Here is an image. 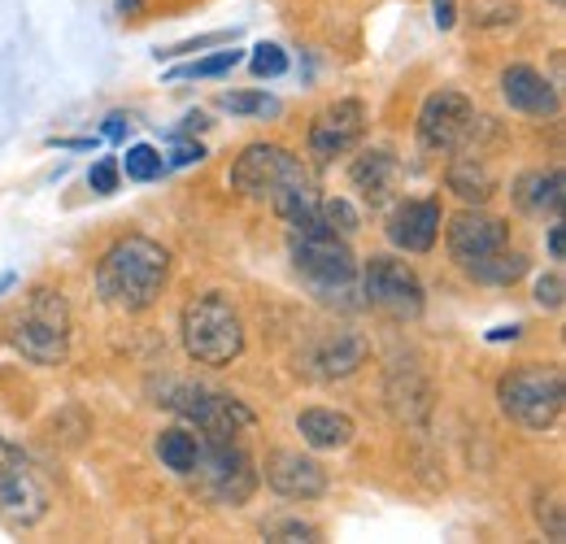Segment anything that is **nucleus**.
Returning <instances> with one entry per match:
<instances>
[{"instance_id":"nucleus-1","label":"nucleus","mask_w":566,"mask_h":544,"mask_svg":"<svg viewBox=\"0 0 566 544\" xmlns=\"http://www.w3.org/2000/svg\"><path fill=\"white\" fill-rule=\"evenodd\" d=\"M231 188L253 197V201H266L283 218L287 231H310L323 222L318 213V192L310 184V170L301 166V157L283 144L271 139H253L240 148V157L231 161L227 170Z\"/></svg>"},{"instance_id":"nucleus-2","label":"nucleus","mask_w":566,"mask_h":544,"mask_svg":"<svg viewBox=\"0 0 566 544\" xmlns=\"http://www.w3.org/2000/svg\"><path fill=\"white\" fill-rule=\"evenodd\" d=\"M170 279V249L153 236H118L96 262V296L118 314H144L157 305Z\"/></svg>"},{"instance_id":"nucleus-3","label":"nucleus","mask_w":566,"mask_h":544,"mask_svg":"<svg viewBox=\"0 0 566 544\" xmlns=\"http://www.w3.org/2000/svg\"><path fill=\"white\" fill-rule=\"evenodd\" d=\"M287 258L296 279L323 301V305H345L354 310L345 296L357 292V258L345 236H336L327 222L310 227V231H287Z\"/></svg>"},{"instance_id":"nucleus-4","label":"nucleus","mask_w":566,"mask_h":544,"mask_svg":"<svg viewBox=\"0 0 566 544\" xmlns=\"http://www.w3.org/2000/svg\"><path fill=\"white\" fill-rule=\"evenodd\" d=\"M566 379L563 366L554 362H527L501 375L496 384V406L510 422H518L523 431H549L563 418Z\"/></svg>"},{"instance_id":"nucleus-5","label":"nucleus","mask_w":566,"mask_h":544,"mask_svg":"<svg viewBox=\"0 0 566 544\" xmlns=\"http://www.w3.org/2000/svg\"><path fill=\"white\" fill-rule=\"evenodd\" d=\"M184 353L197 366H231L244 353V323L222 292H201L179 314Z\"/></svg>"},{"instance_id":"nucleus-6","label":"nucleus","mask_w":566,"mask_h":544,"mask_svg":"<svg viewBox=\"0 0 566 544\" xmlns=\"http://www.w3.org/2000/svg\"><path fill=\"white\" fill-rule=\"evenodd\" d=\"M9 344L31 366H62L71 353V305L57 287H31L27 305L9 323Z\"/></svg>"},{"instance_id":"nucleus-7","label":"nucleus","mask_w":566,"mask_h":544,"mask_svg":"<svg viewBox=\"0 0 566 544\" xmlns=\"http://www.w3.org/2000/svg\"><path fill=\"white\" fill-rule=\"evenodd\" d=\"M357 274H361V296H366L361 305H370L397 323H415L423 314V283H419L410 262H401L392 253H375Z\"/></svg>"},{"instance_id":"nucleus-8","label":"nucleus","mask_w":566,"mask_h":544,"mask_svg":"<svg viewBox=\"0 0 566 544\" xmlns=\"http://www.w3.org/2000/svg\"><path fill=\"white\" fill-rule=\"evenodd\" d=\"M197 479H201L206 496L218 501V505H249L258 483H262L253 458L244 453V444L235 436H206V453H201Z\"/></svg>"},{"instance_id":"nucleus-9","label":"nucleus","mask_w":566,"mask_h":544,"mask_svg":"<svg viewBox=\"0 0 566 544\" xmlns=\"http://www.w3.org/2000/svg\"><path fill=\"white\" fill-rule=\"evenodd\" d=\"M157 406L175 409L179 418H188L201 436H240L253 427V409L227 393H213L206 384H166Z\"/></svg>"},{"instance_id":"nucleus-10","label":"nucleus","mask_w":566,"mask_h":544,"mask_svg":"<svg viewBox=\"0 0 566 544\" xmlns=\"http://www.w3.org/2000/svg\"><path fill=\"white\" fill-rule=\"evenodd\" d=\"M475 123H480L475 101L458 87H440L419 109V144H423V153H440V157L462 153L475 136Z\"/></svg>"},{"instance_id":"nucleus-11","label":"nucleus","mask_w":566,"mask_h":544,"mask_svg":"<svg viewBox=\"0 0 566 544\" xmlns=\"http://www.w3.org/2000/svg\"><path fill=\"white\" fill-rule=\"evenodd\" d=\"M0 514L9 519V527H35L49 514V488L40 483L27 453L4 436H0Z\"/></svg>"},{"instance_id":"nucleus-12","label":"nucleus","mask_w":566,"mask_h":544,"mask_svg":"<svg viewBox=\"0 0 566 544\" xmlns=\"http://www.w3.org/2000/svg\"><path fill=\"white\" fill-rule=\"evenodd\" d=\"M361 136H366V105L345 96V101H332L327 109L314 114V123L305 132V148H310V157L318 166H327V161L354 153Z\"/></svg>"},{"instance_id":"nucleus-13","label":"nucleus","mask_w":566,"mask_h":544,"mask_svg":"<svg viewBox=\"0 0 566 544\" xmlns=\"http://www.w3.org/2000/svg\"><path fill=\"white\" fill-rule=\"evenodd\" d=\"M444 244H449V258L458 266H471V262H484L501 253L510 244V222L489 213L484 205H467L462 213L449 218L444 227Z\"/></svg>"},{"instance_id":"nucleus-14","label":"nucleus","mask_w":566,"mask_h":544,"mask_svg":"<svg viewBox=\"0 0 566 544\" xmlns=\"http://www.w3.org/2000/svg\"><path fill=\"white\" fill-rule=\"evenodd\" d=\"M440 227H444L440 197H410V201L392 205L384 231H388V244L401 253H431L440 240Z\"/></svg>"},{"instance_id":"nucleus-15","label":"nucleus","mask_w":566,"mask_h":544,"mask_svg":"<svg viewBox=\"0 0 566 544\" xmlns=\"http://www.w3.org/2000/svg\"><path fill=\"white\" fill-rule=\"evenodd\" d=\"M258 475L271 483V492H280L287 501H318L327 492L323 462L310 458V453H301V449H275Z\"/></svg>"},{"instance_id":"nucleus-16","label":"nucleus","mask_w":566,"mask_h":544,"mask_svg":"<svg viewBox=\"0 0 566 544\" xmlns=\"http://www.w3.org/2000/svg\"><path fill=\"white\" fill-rule=\"evenodd\" d=\"M501 101H505L514 114H527V118H554V114L563 109L558 87H554L536 66H523V62L501 70Z\"/></svg>"},{"instance_id":"nucleus-17","label":"nucleus","mask_w":566,"mask_h":544,"mask_svg":"<svg viewBox=\"0 0 566 544\" xmlns=\"http://www.w3.org/2000/svg\"><path fill=\"white\" fill-rule=\"evenodd\" d=\"M349 184L361 192V201L370 205V209L388 205L392 192H397V184H401V161H397V153H392V148H366L354 166H349Z\"/></svg>"},{"instance_id":"nucleus-18","label":"nucleus","mask_w":566,"mask_h":544,"mask_svg":"<svg viewBox=\"0 0 566 544\" xmlns=\"http://www.w3.org/2000/svg\"><path fill=\"white\" fill-rule=\"evenodd\" d=\"M510 197L518 205V213L527 218H558L563 213V170H523L510 188Z\"/></svg>"},{"instance_id":"nucleus-19","label":"nucleus","mask_w":566,"mask_h":544,"mask_svg":"<svg viewBox=\"0 0 566 544\" xmlns=\"http://www.w3.org/2000/svg\"><path fill=\"white\" fill-rule=\"evenodd\" d=\"M296 431H301V440L310 444V449H318V453H332V449H349L357 436L354 418L349 414H340V409H301L296 414Z\"/></svg>"},{"instance_id":"nucleus-20","label":"nucleus","mask_w":566,"mask_h":544,"mask_svg":"<svg viewBox=\"0 0 566 544\" xmlns=\"http://www.w3.org/2000/svg\"><path fill=\"white\" fill-rule=\"evenodd\" d=\"M366 357H370V341L361 332H336L314 348V366L323 379H349L366 366Z\"/></svg>"},{"instance_id":"nucleus-21","label":"nucleus","mask_w":566,"mask_h":544,"mask_svg":"<svg viewBox=\"0 0 566 544\" xmlns=\"http://www.w3.org/2000/svg\"><path fill=\"white\" fill-rule=\"evenodd\" d=\"M153 453H157V462H161L170 475L192 479L197 467H201V453H206V436L192 431V427H166V431H157Z\"/></svg>"},{"instance_id":"nucleus-22","label":"nucleus","mask_w":566,"mask_h":544,"mask_svg":"<svg viewBox=\"0 0 566 544\" xmlns=\"http://www.w3.org/2000/svg\"><path fill=\"white\" fill-rule=\"evenodd\" d=\"M444 188L462 205H489L496 197V170L484 157H458L444 170Z\"/></svg>"},{"instance_id":"nucleus-23","label":"nucleus","mask_w":566,"mask_h":544,"mask_svg":"<svg viewBox=\"0 0 566 544\" xmlns=\"http://www.w3.org/2000/svg\"><path fill=\"white\" fill-rule=\"evenodd\" d=\"M462 271L471 274L475 283H484V287H510V283H518L523 274L532 271V262L523 258V253H514L510 244L493 253V258H484V262H471V266H462Z\"/></svg>"},{"instance_id":"nucleus-24","label":"nucleus","mask_w":566,"mask_h":544,"mask_svg":"<svg viewBox=\"0 0 566 544\" xmlns=\"http://www.w3.org/2000/svg\"><path fill=\"white\" fill-rule=\"evenodd\" d=\"M218 109H227L235 118H280L283 101L271 96L266 87H258V92H222L218 96Z\"/></svg>"},{"instance_id":"nucleus-25","label":"nucleus","mask_w":566,"mask_h":544,"mask_svg":"<svg viewBox=\"0 0 566 544\" xmlns=\"http://www.w3.org/2000/svg\"><path fill=\"white\" fill-rule=\"evenodd\" d=\"M240 62H244V53H240L235 44H222V49H218V53H210V57H197V62L175 66L166 79H222V74H231Z\"/></svg>"},{"instance_id":"nucleus-26","label":"nucleus","mask_w":566,"mask_h":544,"mask_svg":"<svg viewBox=\"0 0 566 544\" xmlns=\"http://www.w3.org/2000/svg\"><path fill=\"white\" fill-rule=\"evenodd\" d=\"M118 170H123L132 184H153V179L166 175V157H161L153 144H132L127 157L118 161Z\"/></svg>"},{"instance_id":"nucleus-27","label":"nucleus","mask_w":566,"mask_h":544,"mask_svg":"<svg viewBox=\"0 0 566 544\" xmlns=\"http://www.w3.org/2000/svg\"><path fill=\"white\" fill-rule=\"evenodd\" d=\"M523 18L518 0H471V22L475 27H514Z\"/></svg>"},{"instance_id":"nucleus-28","label":"nucleus","mask_w":566,"mask_h":544,"mask_svg":"<svg viewBox=\"0 0 566 544\" xmlns=\"http://www.w3.org/2000/svg\"><path fill=\"white\" fill-rule=\"evenodd\" d=\"M235 27L231 31H210V35H197V40H179V44H170V49H157L153 57L157 62H175V57H188V53H206V49H222V44H235Z\"/></svg>"},{"instance_id":"nucleus-29","label":"nucleus","mask_w":566,"mask_h":544,"mask_svg":"<svg viewBox=\"0 0 566 544\" xmlns=\"http://www.w3.org/2000/svg\"><path fill=\"white\" fill-rule=\"evenodd\" d=\"M318 213H323V222H327L336 236H345V240L361 231V213H357L345 197H327V201H318Z\"/></svg>"},{"instance_id":"nucleus-30","label":"nucleus","mask_w":566,"mask_h":544,"mask_svg":"<svg viewBox=\"0 0 566 544\" xmlns=\"http://www.w3.org/2000/svg\"><path fill=\"white\" fill-rule=\"evenodd\" d=\"M287 53H283L280 44H271V40H262L253 53H249V70H253V79H283L287 74Z\"/></svg>"},{"instance_id":"nucleus-31","label":"nucleus","mask_w":566,"mask_h":544,"mask_svg":"<svg viewBox=\"0 0 566 544\" xmlns=\"http://www.w3.org/2000/svg\"><path fill=\"white\" fill-rule=\"evenodd\" d=\"M118 184H123L118 157H96V161L87 166V188H92L96 197H114V192H118Z\"/></svg>"},{"instance_id":"nucleus-32","label":"nucleus","mask_w":566,"mask_h":544,"mask_svg":"<svg viewBox=\"0 0 566 544\" xmlns=\"http://www.w3.org/2000/svg\"><path fill=\"white\" fill-rule=\"evenodd\" d=\"M206 161V144H197L192 136H170V153H166V170H184V166H201Z\"/></svg>"},{"instance_id":"nucleus-33","label":"nucleus","mask_w":566,"mask_h":544,"mask_svg":"<svg viewBox=\"0 0 566 544\" xmlns=\"http://www.w3.org/2000/svg\"><path fill=\"white\" fill-rule=\"evenodd\" d=\"M536 527L549 536V541H563L566 527H563V501L549 492V496H541L536 501Z\"/></svg>"},{"instance_id":"nucleus-34","label":"nucleus","mask_w":566,"mask_h":544,"mask_svg":"<svg viewBox=\"0 0 566 544\" xmlns=\"http://www.w3.org/2000/svg\"><path fill=\"white\" fill-rule=\"evenodd\" d=\"M262 536L266 541H318V527L301 519H275V523H262Z\"/></svg>"},{"instance_id":"nucleus-35","label":"nucleus","mask_w":566,"mask_h":544,"mask_svg":"<svg viewBox=\"0 0 566 544\" xmlns=\"http://www.w3.org/2000/svg\"><path fill=\"white\" fill-rule=\"evenodd\" d=\"M563 296H566V283H563V274L554 271V274H541L536 279V287H532V301L541 305V310H563Z\"/></svg>"},{"instance_id":"nucleus-36","label":"nucleus","mask_w":566,"mask_h":544,"mask_svg":"<svg viewBox=\"0 0 566 544\" xmlns=\"http://www.w3.org/2000/svg\"><path fill=\"white\" fill-rule=\"evenodd\" d=\"M127 136H132V118H127L123 109H114V114L105 118V127H101V139H109V144H123Z\"/></svg>"},{"instance_id":"nucleus-37","label":"nucleus","mask_w":566,"mask_h":544,"mask_svg":"<svg viewBox=\"0 0 566 544\" xmlns=\"http://www.w3.org/2000/svg\"><path fill=\"white\" fill-rule=\"evenodd\" d=\"M431 22L440 31H453L458 27V0H431Z\"/></svg>"},{"instance_id":"nucleus-38","label":"nucleus","mask_w":566,"mask_h":544,"mask_svg":"<svg viewBox=\"0 0 566 544\" xmlns=\"http://www.w3.org/2000/svg\"><path fill=\"white\" fill-rule=\"evenodd\" d=\"M49 144H53V148H66V153H92V148H96L101 139H96V136H87V139H71V136L57 139V136H53Z\"/></svg>"},{"instance_id":"nucleus-39","label":"nucleus","mask_w":566,"mask_h":544,"mask_svg":"<svg viewBox=\"0 0 566 544\" xmlns=\"http://www.w3.org/2000/svg\"><path fill=\"white\" fill-rule=\"evenodd\" d=\"M566 253V236H563V222L554 218V227H549V262H563Z\"/></svg>"},{"instance_id":"nucleus-40","label":"nucleus","mask_w":566,"mask_h":544,"mask_svg":"<svg viewBox=\"0 0 566 544\" xmlns=\"http://www.w3.org/2000/svg\"><path fill=\"white\" fill-rule=\"evenodd\" d=\"M210 127V118L201 114V109H192L188 118H184V127H179V136H192V132H206Z\"/></svg>"},{"instance_id":"nucleus-41","label":"nucleus","mask_w":566,"mask_h":544,"mask_svg":"<svg viewBox=\"0 0 566 544\" xmlns=\"http://www.w3.org/2000/svg\"><path fill=\"white\" fill-rule=\"evenodd\" d=\"M518 336H523V327H518V323H510V327H493V332H489V344L518 341Z\"/></svg>"},{"instance_id":"nucleus-42","label":"nucleus","mask_w":566,"mask_h":544,"mask_svg":"<svg viewBox=\"0 0 566 544\" xmlns=\"http://www.w3.org/2000/svg\"><path fill=\"white\" fill-rule=\"evenodd\" d=\"M549 4H563V0H549Z\"/></svg>"}]
</instances>
